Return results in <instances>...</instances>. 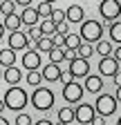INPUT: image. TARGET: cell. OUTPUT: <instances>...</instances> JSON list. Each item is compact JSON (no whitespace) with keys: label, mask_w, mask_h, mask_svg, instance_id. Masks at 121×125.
<instances>
[{"label":"cell","mask_w":121,"mask_h":125,"mask_svg":"<svg viewBox=\"0 0 121 125\" xmlns=\"http://www.w3.org/2000/svg\"><path fill=\"white\" fill-rule=\"evenodd\" d=\"M5 107H9L11 112H23L25 105L29 103V96H27V92L18 85H11L7 92H5Z\"/></svg>","instance_id":"obj_1"},{"label":"cell","mask_w":121,"mask_h":125,"mask_svg":"<svg viewBox=\"0 0 121 125\" xmlns=\"http://www.w3.org/2000/svg\"><path fill=\"white\" fill-rule=\"evenodd\" d=\"M32 105L38 109V112H47V109L54 107V92L47 87H36V92L32 94Z\"/></svg>","instance_id":"obj_2"},{"label":"cell","mask_w":121,"mask_h":125,"mask_svg":"<svg viewBox=\"0 0 121 125\" xmlns=\"http://www.w3.org/2000/svg\"><path fill=\"white\" fill-rule=\"evenodd\" d=\"M103 34V25L99 20H83L81 29H79V36L83 42H97Z\"/></svg>","instance_id":"obj_3"},{"label":"cell","mask_w":121,"mask_h":125,"mask_svg":"<svg viewBox=\"0 0 121 125\" xmlns=\"http://www.w3.org/2000/svg\"><path fill=\"white\" fill-rule=\"evenodd\" d=\"M94 112L101 114V116H112L117 112V98L112 96V94H99L97 101H94Z\"/></svg>","instance_id":"obj_4"},{"label":"cell","mask_w":121,"mask_h":125,"mask_svg":"<svg viewBox=\"0 0 121 125\" xmlns=\"http://www.w3.org/2000/svg\"><path fill=\"white\" fill-rule=\"evenodd\" d=\"M99 13H101L103 20H110L112 22V20L119 18V13H121V2H119V0H101Z\"/></svg>","instance_id":"obj_5"},{"label":"cell","mask_w":121,"mask_h":125,"mask_svg":"<svg viewBox=\"0 0 121 125\" xmlns=\"http://www.w3.org/2000/svg\"><path fill=\"white\" fill-rule=\"evenodd\" d=\"M63 98L67 103H72V105L81 103V98H83V85L81 83H74V81L65 83L63 85Z\"/></svg>","instance_id":"obj_6"},{"label":"cell","mask_w":121,"mask_h":125,"mask_svg":"<svg viewBox=\"0 0 121 125\" xmlns=\"http://www.w3.org/2000/svg\"><path fill=\"white\" fill-rule=\"evenodd\" d=\"M70 74H72V78H85L90 74V62H87V58L76 56L74 60H70Z\"/></svg>","instance_id":"obj_7"},{"label":"cell","mask_w":121,"mask_h":125,"mask_svg":"<svg viewBox=\"0 0 121 125\" xmlns=\"http://www.w3.org/2000/svg\"><path fill=\"white\" fill-rule=\"evenodd\" d=\"M94 105H87V103H76V107H74V121L79 123H92L94 118Z\"/></svg>","instance_id":"obj_8"},{"label":"cell","mask_w":121,"mask_h":125,"mask_svg":"<svg viewBox=\"0 0 121 125\" xmlns=\"http://www.w3.org/2000/svg\"><path fill=\"white\" fill-rule=\"evenodd\" d=\"M27 45H29V38L25 31H11L9 38H7V47H11L13 52H20V49H27Z\"/></svg>","instance_id":"obj_9"},{"label":"cell","mask_w":121,"mask_h":125,"mask_svg":"<svg viewBox=\"0 0 121 125\" xmlns=\"http://www.w3.org/2000/svg\"><path fill=\"white\" fill-rule=\"evenodd\" d=\"M119 72V62L112 58V56H101V62H99V76H114Z\"/></svg>","instance_id":"obj_10"},{"label":"cell","mask_w":121,"mask_h":125,"mask_svg":"<svg viewBox=\"0 0 121 125\" xmlns=\"http://www.w3.org/2000/svg\"><path fill=\"white\" fill-rule=\"evenodd\" d=\"M40 76H43V81H47V83H56L58 78H60V65H58V62L45 65L43 72H40Z\"/></svg>","instance_id":"obj_11"},{"label":"cell","mask_w":121,"mask_h":125,"mask_svg":"<svg viewBox=\"0 0 121 125\" xmlns=\"http://www.w3.org/2000/svg\"><path fill=\"white\" fill-rule=\"evenodd\" d=\"M23 65H25V69H27V72L38 69V67H40V54H38V52H34V49L25 52V54H23Z\"/></svg>","instance_id":"obj_12"},{"label":"cell","mask_w":121,"mask_h":125,"mask_svg":"<svg viewBox=\"0 0 121 125\" xmlns=\"http://www.w3.org/2000/svg\"><path fill=\"white\" fill-rule=\"evenodd\" d=\"M83 16H85V11H83L81 5H70L65 9V20L67 22H83Z\"/></svg>","instance_id":"obj_13"},{"label":"cell","mask_w":121,"mask_h":125,"mask_svg":"<svg viewBox=\"0 0 121 125\" xmlns=\"http://www.w3.org/2000/svg\"><path fill=\"white\" fill-rule=\"evenodd\" d=\"M38 11L29 5V7H25L23 9V13H20V20H23V25H27V27H34V25H38Z\"/></svg>","instance_id":"obj_14"},{"label":"cell","mask_w":121,"mask_h":125,"mask_svg":"<svg viewBox=\"0 0 121 125\" xmlns=\"http://www.w3.org/2000/svg\"><path fill=\"white\" fill-rule=\"evenodd\" d=\"M5 29H9V31H18L20 29V25H23V20H20V16L13 11V13H7L5 16Z\"/></svg>","instance_id":"obj_15"},{"label":"cell","mask_w":121,"mask_h":125,"mask_svg":"<svg viewBox=\"0 0 121 125\" xmlns=\"http://www.w3.org/2000/svg\"><path fill=\"white\" fill-rule=\"evenodd\" d=\"M20 78H23V74H20V69L18 67H5V83H9V85H18L20 83Z\"/></svg>","instance_id":"obj_16"},{"label":"cell","mask_w":121,"mask_h":125,"mask_svg":"<svg viewBox=\"0 0 121 125\" xmlns=\"http://www.w3.org/2000/svg\"><path fill=\"white\" fill-rule=\"evenodd\" d=\"M103 87V81H101V76H85V89L87 92H92V94H99Z\"/></svg>","instance_id":"obj_17"},{"label":"cell","mask_w":121,"mask_h":125,"mask_svg":"<svg viewBox=\"0 0 121 125\" xmlns=\"http://www.w3.org/2000/svg\"><path fill=\"white\" fill-rule=\"evenodd\" d=\"M112 42L110 40H103V38H99L97 42H94V52L99 54V56H112Z\"/></svg>","instance_id":"obj_18"},{"label":"cell","mask_w":121,"mask_h":125,"mask_svg":"<svg viewBox=\"0 0 121 125\" xmlns=\"http://www.w3.org/2000/svg\"><path fill=\"white\" fill-rule=\"evenodd\" d=\"M13 62H16V52L7 47V49H0V65L2 67H11Z\"/></svg>","instance_id":"obj_19"},{"label":"cell","mask_w":121,"mask_h":125,"mask_svg":"<svg viewBox=\"0 0 121 125\" xmlns=\"http://www.w3.org/2000/svg\"><path fill=\"white\" fill-rule=\"evenodd\" d=\"M47 56H49V62H63V60H65L63 47H52V49L47 52Z\"/></svg>","instance_id":"obj_20"},{"label":"cell","mask_w":121,"mask_h":125,"mask_svg":"<svg viewBox=\"0 0 121 125\" xmlns=\"http://www.w3.org/2000/svg\"><path fill=\"white\" fill-rule=\"evenodd\" d=\"M38 27H40V31H43V36H52L54 31H56V22H54L52 18H45Z\"/></svg>","instance_id":"obj_21"},{"label":"cell","mask_w":121,"mask_h":125,"mask_svg":"<svg viewBox=\"0 0 121 125\" xmlns=\"http://www.w3.org/2000/svg\"><path fill=\"white\" fill-rule=\"evenodd\" d=\"M110 38H112V42H119L121 45V20L119 22L112 20V25H110Z\"/></svg>","instance_id":"obj_22"},{"label":"cell","mask_w":121,"mask_h":125,"mask_svg":"<svg viewBox=\"0 0 121 125\" xmlns=\"http://www.w3.org/2000/svg\"><path fill=\"white\" fill-rule=\"evenodd\" d=\"M81 42H83V40H81V36H79V34H67V36H65V45H63V47H67V49H76Z\"/></svg>","instance_id":"obj_23"},{"label":"cell","mask_w":121,"mask_h":125,"mask_svg":"<svg viewBox=\"0 0 121 125\" xmlns=\"http://www.w3.org/2000/svg\"><path fill=\"white\" fill-rule=\"evenodd\" d=\"M36 47H38V52H43V54H47L52 47H54V42H52V38L49 36H43L40 40H36Z\"/></svg>","instance_id":"obj_24"},{"label":"cell","mask_w":121,"mask_h":125,"mask_svg":"<svg viewBox=\"0 0 121 125\" xmlns=\"http://www.w3.org/2000/svg\"><path fill=\"white\" fill-rule=\"evenodd\" d=\"M76 54H79L81 58H90V56L94 54V47L90 45V42H81V45L76 47Z\"/></svg>","instance_id":"obj_25"},{"label":"cell","mask_w":121,"mask_h":125,"mask_svg":"<svg viewBox=\"0 0 121 125\" xmlns=\"http://www.w3.org/2000/svg\"><path fill=\"white\" fill-rule=\"evenodd\" d=\"M40 81H43V76H40V72H38V69L27 72V83L32 85V87H38V85H40Z\"/></svg>","instance_id":"obj_26"},{"label":"cell","mask_w":121,"mask_h":125,"mask_svg":"<svg viewBox=\"0 0 121 125\" xmlns=\"http://www.w3.org/2000/svg\"><path fill=\"white\" fill-rule=\"evenodd\" d=\"M52 2H45V0H40V5L36 7V11H38V16H43V18H49V13H52Z\"/></svg>","instance_id":"obj_27"},{"label":"cell","mask_w":121,"mask_h":125,"mask_svg":"<svg viewBox=\"0 0 121 125\" xmlns=\"http://www.w3.org/2000/svg\"><path fill=\"white\" fill-rule=\"evenodd\" d=\"M58 121H63V123L74 121V109H72V107H63V109H58Z\"/></svg>","instance_id":"obj_28"},{"label":"cell","mask_w":121,"mask_h":125,"mask_svg":"<svg viewBox=\"0 0 121 125\" xmlns=\"http://www.w3.org/2000/svg\"><path fill=\"white\" fill-rule=\"evenodd\" d=\"M0 11H2L5 16L13 13V11H16V2H13V0H0Z\"/></svg>","instance_id":"obj_29"},{"label":"cell","mask_w":121,"mask_h":125,"mask_svg":"<svg viewBox=\"0 0 121 125\" xmlns=\"http://www.w3.org/2000/svg\"><path fill=\"white\" fill-rule=\"evenodd\" d=\"M49 18L56 22V25H60V22H65V9H52V13H49Z\"/></svg>","instance_id":"obj_30"},{"label":"cell","mask_w":121,"mask_h":125,"mask_svg":"<svg viewBox=\"0 0 121 125\" xmlns=\"http://www.w3.org/2000/svg\"><path fill=\"white\" fill-rule=\"evenodd\" d=\"M49 38H52L54 47H63V45H65V34H60V31H54Z\"/></svg>","instance_id":"obj_31"},{"label":"cell","mask_w":121,"mask_h":125,"mask_svg":"<svg viewBox=\"0 0 121 125\" xmlns=\"http://www.w3.org/2000/svg\"><path fill=\"white\" fill-rule=\"evenodd\" d=\"M16 125H32V116H29V114H18L16 116Z\"/></svg>","instance_id":"obj_32"},{"label":"cell","mask_w":121,"mask_h":125,"mask_svg":"<svg viewBox=\"0 0 121 125\" xmlns=\"http://www.w3.org/2000/svg\"><path fill=\"white\" fill-rule=\"evenodd\" d=\"M29 38H32V40H40V38H43V31H40L38 25H34L32 29H29Z\"/></svg>","instance_id":"obj_33"},{"label":"cell","mask_w":121,"mask_h":125,"mask_svg":"<svg viewBox=\"0 0 121 125\" xmlns=\"http://www.w3.org/2000/svg\"><path fill=\"white\" fill-rule=\"evenodd\" d=\"M63 52H65V60L70 62V60H74L79 54H76V49H67V47H63Z\"/></svg>","instance_id":"obj_34"},{"label":"cell","mask_w":121,"mask_h":125,"mask_svg":"<svg viewBox=\"0 0 121 125\" xmlns=\"http://www.w3.org/2000/svg\"><path fill=\"white\" fill-rule=\"evenodd\" d=\"M56 31H60V34H70V27H67V22H60V25H56Z\"/></svg>","instance_id":"obj_35"},{"label":"cell","mask_w":121,"mask_h":125,"mask_svg":"<svg viewBox=\"0 0 121 125\" xmlns=\"http://www.w3.org/2000/svg\"><path fill=\"white\" fill-rule=\"evenodd\" d=\"M92 125H105V116H101V114H94V118H92Z\"/></svg>","instance_id":"obj_36"},{"label":"cell","mask_w":121,"mask_h":125,"mask_svg":"<svg viewBox=\"0 0 121 125\" xmlns=\"http://www.w3.org/2000/svg\"><path fill=\"white\" fill-rule=\"evenodd\" d=\"M112 58H114L117 62H121V45H119V47H114V49H112Z\"/></svg>","instance_id":"obj_37"},{"label":"cell","mask_w":121,"mask_h":125,"mask_svg":"<svg viewBox=\"0 0 121 125\" xmlns=\"http://www.w3.org/2000/svg\"><path fill=\"white\" fill-rule=\"evenodd\" d=\"M58 81L63 83V85H65V83H70V81H72V74H70V72H67V74H65V72H60V78H58Z\"/></svg>","instance_id":"obj_38"},{"label":"cell","mask_w":121,"mask_h":125,"mask_svg":"<svg viewBox=\"0 0 121 125\" xmlns=\"http://www.w3.org/2000/svg\"><path fill=\"white\" fill-rule=\"evenodd\" d=\"M13 2H16V5H20V7H29V5L34 2V0H13Z\"/></svg>","instance_id":"obj_39"},{"label":"cell","mask_w":121,"mask_h":125,"mask_svg":"<svg viewBox=\"0 0 121 125\" xmlns=\"http://www.w3.org/2000/svg\"><path fill=\"white\" fill-rule=\"evenodd\" d=\"M112 78H114V85L119 87V85H121V72H117V74H114Z\"/></svg>","instance_id":"obj_40"},{"label":"cell","mask_w":121,"mask_h":125,"mask_svg":"<svg viewBox=\"0 0 121 125\" xmlns=\"http://www.w3.org/2000/svg\"><path fill=\"white\" fill-rule=\"evenodd\" d=\"M34 125H54L52 121H47V118H40V121H36Z\"/></svg>","instance_id":"obj_41"},{"label":"cell","mask_w":121,"mask_h":125,"mask_svg":"<svg viewBox=\"0 0 121 125\" xmlns=\"http://www.w3.org/2000/svg\"><path fill=\"white\" fill-rule=\"evenodd\" d=\"M114 98H117V103H121V85H119L117 92H114Z\"/></svg>","instance_id":"obj_42"},{"label":"cell","mask_w":121,"mask_h":125,"mask_svg":"<svg viewBox=\"0 0 121 125\" xmlns=\"http://www.w3.org/2000/svg\"><path fill=\"white\" fill-rule=\"evenodd\" d=\"M0 125H9V121H7V118H2V114H0Z\"/></svg>","instance_id":"obj_43"},{"label":"cell","mask_w":121,"mask_h":125,"mask_svg":"<svg viewBox=\"0 0 121 125\" xmlns=\"http://www.w3.org/2000/svg\"><path fill=\"white\" fill-rule=\"evenodd\" d=\"M2 34H5V25L0 22V38H2Z\"/></svg>","instance_id":"obj_44"},{"label":"cell","mask_w":121,"mask_h":125,"mask_svg":"<svg viewBox=\"0 0 121 125\" xmlns=\"http://www.w3.org/2000/svg\"><path fill=\"white\" fill-rule=\"evenodd\" d=\"M5 112V101H0V114Z\"/></svg>","instance_id":"obj_45"},{"label":"cell","mask_w":121,"mask_h":125,"mask_svg":"<svg viewBox=\"0 0 121 125\" xmlns=\"http://www.w3.org/2000/svg\"><path fill=\"white\" fill-rule=\"evenodd\" d=\"M56 125H70V123H63V121H58V123H56Z\"/></svg>","instance_id":"obj_46"},{"label":"cell","mask_w":121,"mask_h":125,"mask_svg":"<svg viewBox=\"0 0 121 125\" xmlns=\"http://www.w3.org/2000/svg\"><path fill=\"white\" fill-rule=\"evenodd\" d=\"M117 125H121V116H119V118H117Z\"/></svg>","instance_id":"obj_47"},{"label":"cell","mask_w":121,"mask_h":125,"mask_svg":"<svg viewBox=\"0 0 121 125\" xmlns=\"http://www.w3.org/2000/svg\"><path fill=\"white\" fill-rule=\"evenodd\" d=\"M45 2H56V0H45Z\"/></svg>","instance_id":"obj_48"},{"label":"cell","mask_w":121,"mask_h":125,"mask_svg":"<svg viewBox=\"0 0 121 125\" xmlns=\"http://www.w3.org/2000/svg\"><path fill=\"white\" fill-rule=\"evenodd\" d=\"M119 72H121V62H119Z\"/></svg>","instance_id":"obj_49"}]
</instances>
